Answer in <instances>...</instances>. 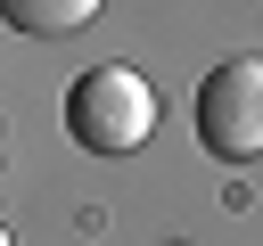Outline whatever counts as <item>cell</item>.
<instances>
[{"label": "cell", "mask_w": 263, "mask_h": 246, "mask_svg": "<svg viewBox=\"0 0 263 246\" xmlns=\"http://www.w3.org/2000/svg\"><path fill=\"white\" fill-rule=\"evenodd\" d=\"M66 131H74L90 156H132V148H148V131H156V90H148L132 66H90V74L66 90Z\"/></svg>", "instance_id": "obj_1"}, {"label": "cell", "mask_w": 263, "mask_h": 246, "mask_svg": "<svg viewBox=\"0 0 263 246\" xmlns=\"http://www.w3.org/2000/svg\"><path fill=\"white\" fill-rule=\"evenodd\" d=\"M197 139L222 164L263 156V57H230L197 82Z\"/></svg>", "instance_id": "obj_2"}, {"label": "cell", "mask_w": 263, "mask_h": 246, "mask_svg": "<svg viewBox=\"0 0 263 246\" xmlns=\"http://www.w3.org/2000/svg\"><path fill=\"white\" fill-rule=\"evenodd\" d=\"M107 0H0V16L16 25V33H33V41H58V33H82L90 16H99Z\"/></svg>", "instance_id": "obj_3"}, {"label": "cell", "mask_w": 263, "mask_h": 246, "mask_svg": "<svg viewBox=\"0 0 263 246\" xmlns=\"http://www.w3.org/2000/svg\"><path fill=\"white\" fill-rule=\"evenodd\" d=\"M0 246H8V230H0Z\"/></svg>", "instance_id": "obj_4"}]
</instances>
